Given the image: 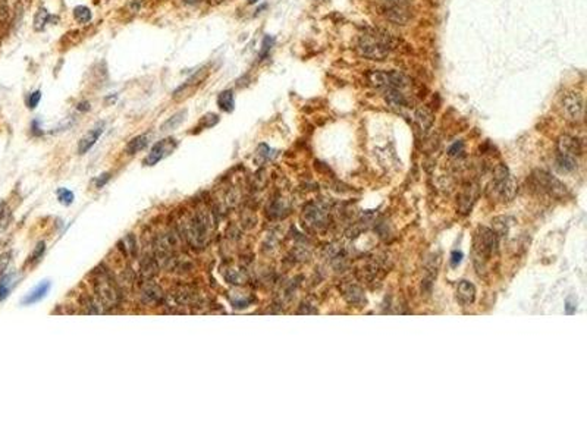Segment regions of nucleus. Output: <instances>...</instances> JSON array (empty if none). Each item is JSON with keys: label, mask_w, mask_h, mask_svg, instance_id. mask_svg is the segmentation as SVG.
Segmentation results:
<instances>
[{"label": "nucleus", "mask_w": 587, "mask_h": 440, "mask_svg": "<svg viewBox=\"0 0 587 440\" xmlns=\"http://www.w3.org/2000/svg\"><path fill=\"white\" fill-rule=\"evenodd\" d=\"M394 49V38L383 31L366 33L360 37L357 50L363 57L373 60H383Z\"/></svg>", "instance_id": "1"}, {"label": "nucleus", "mask_w": 587, "mask_h": 440, "mask_svg": "<svg viewBox=\"0 0 587 440\" xmlns=\"http://www.w3.org/2000/svg\"><path fill=\"white\" fill-rule=\"evenodd\" d=\"M498 239L499 236L493 232V229L478 226L473 239L474 263L481 261L484 266V263L498 253Z\"/></svg>", "instance_id": "2"}, {"label": "nucleus", "mask_w": 587, "mask_h": 440, "mask_svg": "<svg viewBox=\"0 0 587 440\" xmlns=\"http://www.w3.org/2000/svg\"><path fill=\"white\" fill-rule=\"evenodd\" d=\"M493 192L502 201H511L517 194V182L505 165H499L493 176Z\"/></svg>", "instance_id": "3"}, {"label": "nucleus", "mask_w": 587, "mask_h": 440, "mask_svg": "<svg viewBox=\"0 0 587 440\" xmlns=\"http://www.w3.org/2000/svg\"><path fill=\"white\" fill-rule=\"evenodd\" d=\"M531 185L542 194H548L550 197L561 198L565 195V185L561 183L556 178L550 176L543 170H537L531 175Z\"/></svg>", "instance_id": "4"}, {"label": "nucleus", "mask_w": 587, "mask_h": 440, "mask_svg": "<svg viewBox=\"0 0 587 440\" xmlns=\"http://www.w3.org/2000/svg\"><path fill=\"white\" fill-rule=\"evenodd\" d=\"M368 81L377 87V88H397V90H403L404 87L408 85V79L404 73L398 72V71H371L368 73Z\"/></svg>", "instance_id": "5"}, {"label": "nucleus", "mask_w": 587, "mask_h": 440, "mask_svg": "<svg viewBox=\"0 0 587 440\" xmlns=\"http://www.w3.org/2000/svg\"><path fill=\"white\" fill-rule=\"evenodd\" d=\"M176 147H178V141H176L175 138H165V140L156 143V144L151 147V150L148 151V154H147V157H146V160H144V165H157L160 160H163V159H166L168 156H171V154L175 151Z\"/></svg>", "instance_id": "6"}, {"label": "nucleus", "mask_w": 587, "mask_h": 440, "mask_svg": "<svg viewBox=\"0 0 587 440\" xmlns=\"http://www.w3.org/2000/svg\"><path fill=\"white\" fill-rule=\"evenodd\" d=\"M304 220L313 229H323L328 226L329 212L322 203H311L304 210Z\"/></svg>", "instance_id": "7"}, {"label": "nucleus", "mask_w": 587, "mask_h": 440, "mask_svg": "<svg viewBox=\"0 0 587 440\" xmlns=\"http://www.w3.org/2000/svg\"><path fill=\"white\" fill-rule=\"evenodd\" d=\"M562 109H564V113H565L568 120H573V122H582L583 120L585 102H583L580 94L571 93V94L565 96V99L562 102Z\"/></svg>", "instance_id": "8"}, {"label": "nucleus", "mask_w": 587, "mask_h": 440, "mask_svg": "<svg viewBox=\"0 0 587 440\" xmlns=\"http://www.w3.org/2000/svg\"><path fill=\"white\" fill-rule=\"evenodd\" d=\"M103 131H105V123H97L93 129H90V131L79 140V143H78V153H79V154H85L87 151H90V150L94 147V144L99 141V138L102 137Z\"/></svg>", "instance_id": "9"}, {"label": "nucleus", "mask_w": 587, "mask_h": 440, "mask_svg": "<svg viewBox=\"0 0 587 440\" xmlns=\"http://www.w3.org/2000/svg\"><path fill=\"white\" fill-rule=\"evenodd\" d=\"M476 299V288L469 280H461L457 286V301L463 307H469Z\"/></svg>", "instance_id": "10"}, {"label": "nucleus", "mask_w": 587, "mask_h": 440, "mask_svg": "<svg viewBox=\"0 0 587 440\" xmlns=\"http://www.w3.org/2000/svg\"><path fill=\"white\" fill-rule=\"evenodd\" d=\"M50 286H52V283H50L49 280H44V282L38 283V285L22 299V304H24V305H30V304L38 302L40 299H43V298L47 295V292L50 291Z\"/></svg>", "instance_id": "11"}, {"label": "nucleus", "mask_w": 587, "mask_h": 440, "mask_svg": "<svg viewBox=\"0 0 587 440\" xmlns=\"http://www.w3.org/2000/svg\"><path fill=\"white\" fill-rule=\"evenodd\" d=\"M386 18L395 24L405 25L410 22L411 13L405 6H391L386 12Z\"/></svg>", "instance_id": "12"}, {"label": "nucleus", "mask_w": 587, "mask_h": 440, "mask_svg": "<svg viewBox=\"0 0 587 440\" xmlns=\"http://www.w3.org/2000/svg\"><path fill=\"white\" fill-rule=\"evenodd\" d=\"M558 150H559V153L570 154V156H574V157L579 156V154L582 153V148H580L579 141H577L576 138L568 137V135H564V137L559 138V141H558Z\"/></svg>", "instance_id": "13"}, {"label": "nucleus", "mask_w": 587, "mask_h": 440, "mask_svg": "<svg viewBox=\"0 0 587 440\" xmlns=\"http://www.w3.org/2000/svg\"><path fill=\"white\" fill-rule=\"evenodd\" d=\"M342 292H344L345 299H347L350 304L361 305V304L366 301L363 289H361L360 286L354 285V283H347V285H344V286H342Z\"/></svg>", "instance_id": "14"}, {"label": "nucleus", "mask_w": 587, "mask_h": 440, "mask_svg": "<svg viewBox=\"0 0 587 440\" xmlns=\"http://www.w3.org/2000/svg\"><path fill=\"white\" fill-rule=\"evenodd\" d=\"M476 195H477V188H474V186H471V188L469 186L461 192V195L458 198V207H460L461 213H464V215L469 213V210L474 203Z\"/></svg>", "instance_id": "15"}, {"label": "nucleus", "mask_w": 587, "mask_h": 440, "mask_svg": "<svg viewBox=\"0 0 587 440\" xmlns=\"http://www.w3.org/2000/svg\"><path fill=\"white\" fill-rule=\"evenodd\" d=\"M556 167L562 173L574 172L577 169V159L574 156H570V154L558 153V156H556Z\"/></svg>", "instance_id": "16"}, {"label": "nucleus", "mask_w": 587, "mask_h": 440, "mask_svg": "<svg viewBox=\"0 0 587 440\" xmlns=\"http://www.w3.org/2000/svg\"><path fill=\"white\" fill-rule=\"evenodd\" d=\"M148 143H150V137H148L147 134H143V135H138V137L132 138V140L126 144L125 150H126V153H128L129 156H132V154H135V153L144 150V148L148 146Z\"/></svg>", "instance_id": "17"}, {"label": "nucleus", "mask_w": 587, "mask_h": 440, "mask_svg": "<svg viewBox=\"0 0 587 440\" xmlns=\"http://www.w3.org/2000/svg\"><path fill=\"white\" fill-rule=\"evenodd\" d=\"M218 106H219V109L220 110H223V111H226V113H231L235 108L234 93H232L231 90H223V91H220L219 96H218Z\"/></svg>", "instance_id": "18"}, {"label": "nucleus", "mask_w": 587, "mask_h": 440, "mask_svg": "<svg viewBox=\"0 0 587 440\" xmlns=\"http://www.w3.org/2000/svg\"><path fill=\"white\" fill-rule=\"evenodd\" d=\"M415 120H417V123H418V126H420V129H421L423 132H427V131L432 128V123H433V114H432V111H430V110L421 108V109H418L417 111H415Z\"/></svg>", "instance_id": "19"}, {"label": "nucleus", "mask_w": 587, "mask_h": 440, "mask_svg": "<svg viewBox=\"0 0 587 440\" xmlns=\"http://www.w3.org/2000/svg\"><path fill=\"white\" fill-rule=\"evenodd\" d=\"M186 109L183 110H179V111H176L174 116H171L162 126H160V131L162 132H168V131H174V129H176V128H179L181 126V123L185 120V116H186Z\"/></svg>", "instance_id": "20"}, {"label": "nucleus", "mask_w": 587, "mask_h": 440, "mask_svg": "<svg viewBox=\"0 0 587 440\" xmlns=\"http://www.w3.org/2000/svg\"><path fill=\"white\" fill-rule=\"evenodd\" d=\"M386 103L391 108H404L407 105V99L401 90L392 88V90H388V93H386Z\"/></svg>", "instance_id": "21"}, {"label": "nucleus", "mask_w": 587, "mask_h": 440, "mask_svg": "<svg viewBox=\"0 0 587 440\" xmlns=\"http://www.w3.org/2000/svg\"><path fill=\"white\" fill-rule=\"evenodd\" d=\"M56 19H58V18L52 16L44 7H40V9L37 10L36 16H34V30H36V31H41V30L46 27V24H47L49 21H56Z\"/></svg>", "instance_id": "22"}, {"label": "nucleus", "mask_w": 587, "mask_h": 440, "mask_svg": "<svg viewBox=\"0 0 587 440\" xmlns=\"http://www.w3.org/2000/svg\"><path fill=\"white\" fill-rule=\"evenodd\" d=\"M15 276L13 275H4L0 279V302L3 299L7 298V295L10 293L13 285H15Z\"/></svg>", "instance_id": "23"}, {"label": "nucleus", "mask_w": 587, "mask_h": 440, "mask_svg": "<svg viewBox=\"0 0 587 440\" xmlns=\"http://www.w3.org/2000/svg\"><path fill=\"white\" fill-rule=\"evenodd\" d=\"M91 10L87 6H76L73 9V18L79 22V24H87L91 19Z\"/></svg>", "instance_id": "24"}, {"label": "nucleus", "mask_w": 587, "mask_h": 440, "mask_svg": "<svg viewBox=\"0 0 587 440\" xmlns=\"http://www.w3.org/2000/svg\"><path fill=\"white\" fill-rule=\"evenodd\" d=\"M220 119H219V116L218 114H215V113H207V114H204L201 119H200V123H198V128L197 129H207V128H213L218 122H219Z\"/></svg>", "instance_id": "25"}, {"label": "nucleus", "mask_w": 587, "mask_h": 440, "mask_svg": "<svg viewBox=\"0 0 587 440\" xmlns=\"http://www.w3.org/2000/svg\"><path fill=\"white\" fill-rule=\"evenodd\" d=\"M58 200L62 204H65V206H71V204L73 203V200H75V195H73L72 191H69V189H66V188H59Z\"/></svg>", "instance_id": "26"}, {"label": "nucleus", "mask_w": 587, "mask_h": 440, "mask_svg": "<svg viewBox=\"0 0 587 440\" xmlns=\"http://www.w3.org/2000/svg\"><path fill=\"white\" fill-rule=\"evenodd\" d=\"M273 44H275V38L270 37V36H266L264 40H263V44H261V50H260V60L269 55V52L272 50Z\"/></svg>", "instance_id": "27"}, {"label": "nucleus", "mask_w": 587, "mask_h": 440, "mask_svg": "<svg viewBox=\"0 0 587 440\" xmlns=\"http://www.w3.org/2000/svg\"><path fill=\"white\" fill-rule=\"evenodd\" d=\"M40 100H41V91H40V90L31 93L30 97H28V108H30V109H36V108L38 106Z\"/></svg>", "instance_id": "28"}, {"label": "nucleus", "mask_w": 587, "mask_h": 440, "mask_svg": "<svg viewBox=\"0 0 587 440\" xmlns=\"http://www.w3.org/2000/svg\"><path fill=\"white\" fill-rule=\"evenodd\" d=\"M449 156H461L463 153H464V144H463V141H457L455 144H452L451 147H449Z\"/></svg>", "instance_id": "29"}, {"label": "nucleus", "mask_w": 587, "mask_h": 440, "mask_svg": "<svg viewBox=\"0 0 587 440\" xmlns=\"http://www.w3.org/2000/svg\"><path fill=\"white\" fill-rule=\"evenodd\" d=\"M9 219H10L9 209H7L4 204H1V206H0V227H4V226L7 224Z\"/></svg>", "instance_id": "30"}, {"label": "nucleus", "mask_w": 587, "mask_h": 440, "mask_svg": "<svg viewBox=\"0 0 587 440\" xmlns=\"http://www.w3.org/2000/svg\"><path fill=\"white\" fill-rule=\"evenodd\" d=\"M206 76H207V71H206V69L197 71V73H195L194 76H191V78L188 79V82H186V84H189V85H192V84H198V82H201V81H203Z\"/></svg>", "instance_id": "31"}, {"label": "nucleus", "mask_w": 587, "mask_h": 440, "mask_svg": "<svg viewBox=\"0 0 587 440\" xmlns=\"http://www.w3.org/2000/svg\"><path fill=\"white\" fill-rule=\"evenodd\" d=\"M44 250H46V245H44V242H40V244L37 245V248L34 250L33 256H30V261H37V260H40V257L43 256Z\"/></svg>", "instance_id": "32"}, {"label": "nucleus", "mask_w": 587, "mask_h": 440, "mask_svg": "<svg viewBox=\"0 0 587 440\" xmlns=\"http://www.w3.org/2000/svg\"><path fill=\"white\" fill-rule=\"evenodd\" d=\"M576 310H577V301H576L574 296H570L567 299V302H565V313L567 314H574Z\"/></svg>", "instance_id": "33"}, {"label": "nucleus", "mask_w": 587, "mask_h": 440, "mask_svg": "<svg viewBox=\"0 0 587 440\" xmlns=\"http://www.w3.org/2000/svg\"><path fill=\"white\" fill-rule=\"evenodd\" d=\"M10 263V253H4L0 256V275H3Z\"/></svg>", "instance_id": "34"}, {"label": "nucleus", "mask_w": 587, "mask_h": 440, "mask_svg": "<svg viewBox=\"0 0 587 440\" xmlns=\"http://www.w3.org/2000/svg\"><path fill=\"white\" fill-rule=\"evenodd\" d=\"M463 257H464V256H463V253H461V251H452V254H451V260H449V261H451V266H452V267H457V266L461 263Z\"/></svg>", "instance_id": "35"}, {"label": "nucleus", "mask_w": 587, "mask_h": 440, "mask_svg": "<svg viewBox=\"0 0 587 440\" xmlns=\"http://www.w3.org/2000/svg\"><path fill=\"white\" fill-rule=\"evenodd\" d=\"M110 179V176H109V173H103V175H100L99 178H96L94 179V183H96V186L97 188H102V186H105L106 185V182Z\"/></svg>", "instance_id": "36"}, {"label": "nucleus", "mask_w": 587, "mask_h": 440, "mask_svg": "<svg viewBox=\"0 0 587 440\" xmlns=\"http://www.w3.org/2000/svg\"><path fill=\"white\" fill-rule=\"evenodd\" d=\"M385 3H388L389 6H407L412 0H382Z\"/></svg>", "instance_id": "37"}, {"label": "nucleus", "mask_w": 587, "mask_h": 440, "mask_svg": "<svg viewBox=\"0 0 587 440\" xmlns=\"http://www.w3.org/2000/svg\"><path fill=\"white\" fill-rule=\"evenodd\" d=\"M76 109L81 110V111H87V110L90 109V103H87V102H82V103H79V105L76 106Z\"/></svg>", "instance_id": "38"}, {"label": "nucleus", "mask_w": 587, "mask_h": 440, "mask_svg": "<svg viewBox=\"0 0 587 440\" xmlns=\"http://www.w3.org/2000/svg\"><path fill=\"white\" fill-rule=\"evenodd\" d=\"M247 1H248V3H250V4H254V3H257V1H258V0H247Z\"/></svg>", "instance_id": "39"}, {"label": "nucleus", "mask_w": 587, "mask_h": 440, "mask_svg": "<svg viewBox=\"0 0 587 440\" xmlns=\"http://www.w3.org/2000/svg\"><path fill=\"white\" fill-rule=\"evenodd\" d=\"M186 1H188V3H195L197 0H186Z\"/></svg>", "instance_id": "40"}]
</instances>
